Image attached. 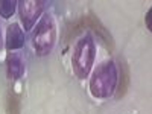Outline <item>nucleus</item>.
Segmentation results:
<instances>
[{"instance_id": "nucleus-1", "label": "nucleus", "mask_w": 152, "mask_h": 114, "mask_svg": "<svg viewBox=\"0 0 152 114\" xmlns=\"http://www.w3.org/2000/svg\"><path fill=\"white\" fill-rule=\"evenodd\" d=\"M117 81L119 75L116 66H114V61H104L94 69L90 78V93L96 99L111 97L114 90L117 88Z\"/></svg>"}, {"instance_id": "nucleus-2", "label": "nucleus", "mask_w": 152, "mask_h": 114, "mask_svg": "<svg viewBox=\"0 0 152 114\" xmlns=\"http://www.w3.org/2000/svg\"><path fill=\"white\" fill-rule=\"evenodd\" d=\"M96 58V44L90 35L79 38L72 55V70L76 78L87 79Z\"/></svg>"}, {"instance_id": "nucleus-3", "label": "nucleus", "mask_w": 152, "mask_h": 114, "mask_svg": "<svg viewBox=\"0 0 152 114\" xmlns=\"http://www.w3.org/2000/svg\"><path fill=\"white\" fill-rule=\"evenodd\" d=\"M56 43V23L52 15H43L40 23L37 24V29L34 32L32 44L35 49V53L38 56H44L52 52Z\"/></svg>"}, {"instance_id": "nucleus-4", "label": "nucleus", "mask_w": 152, "mask_h": 114, "mask_svg": "<svg viewBox=\"0 0 152 114\" xmlns=\"http://www.w3.org/2000/svg\"><path fill=\"white\" fill-rule=\"evenodd\" d=\"M43 9H44V2H35V0L26 2V0H21L18 3V12H20V20L23 23L24 29L31 31L34 28V24L40 18Z\"/></svg>"}, {"instance_id": "nucleus-5", "label": "nucleus", "mask_w": 152, "mask_h": 114, "mask_svg": "<svg viewBox=\"0 0 152 114\" xmlns=\"http://www.w3.org/2000/svg\"><path fill=\"white\" fill-rule=\"evenodd\" d=\"M24 44V32L18 23H11L6 29V41L5 46L8 50H18Z\"/></svg>"}, {"instance_id": "nucleus-6", "label": "nucleus", "mask_w": 152, "mask_h": 114, "mask_svg": "<svg viewBox=\"0 0 152 114\" xmlns=\"http://www.w3.org/2000/svg\"><path fill=\"white\" fill-rule=\"evenodd\" d=\"M82 20H84V26L88 28V29H93V31H94V32H96V34L105 41V44H107L108 49H113V47H114V43H113L111 35L108 34V31L102 26V24L99 23V20H97L93 14H88V15L84 17Z\"/></svg>"}, {"instance_id": "nucleus-7", "label": "nucleus", "mask_w": 152, "mask_h": 114, "mask_svg": "<svg viewBox=\"0 0 152 114\" xmlns=\"http://www.w3.org/2000/svg\"><path fill=\"white\" fill-rule=\"evenodd\" d=\"M6 72H8L9 79H12V81L20 79L23 76V73H24L23 59L18 55H14V53L9 55L8 59H6Z\"/></svg>"}, {"instance_id": "nucleus-8", "label": "nucleus", "mask_w": 152, "mask_h": 114, "mask_svg": "<svg viewBox=\"0 0 152 114\" xmlns=\"http://www.w3.org/2000/svg\"><path fill=\"white\" fill-rule=\"evenodd\" d=\"M15 2H11V0H6V2H0V15L3 18H9L14 15L15 12Z\"/></svg>"}, {"instance_id": "nucleus-9", "label": "nucleus", "mask_w": 152, "mask_h": 114, "mask_svg": "<svg viewBox=\"0 0 152 114\" xmlns=\"http://www.w3.org/2000/svg\"><path fill=\"white\" fill-rule=\"evenodd\" d=\"M128 79H129V76H128V72H126V66L123 64L122 66V72H120V84H119L117 97H122L126 93V90H128Z\"/></svg>"}, {"instance_id": "nucleus-10", "label": "nucleus", "mask_w": 152, "mask_h": 114, "mask_svg": "<svg viewBox=\"0 0 152 114\" xmlns=\"http://www.w3.org/2000/svg\"><path fill=\"white\" fill-rule=\"evenodd\" d=\"M8 110H9V114H18V100L14 93H11L8 97Z\"/></svg>"}, {"instance_id": "nucleus-11", "label": "nucleus", "mask_w": 152, "mask_h": 114, "mask_svg": "<svg viewBox=\"0 0 152 114\" xmlns=\"http://www.w3.org/2000/svg\"><path fill=\"white\" fill-rule=\"evenodd\" d=\"M145 21H146V26H148V29L152 32V6H151V8H149V11H148Z\"/></svg>"}, {"instance_id": "nucleus-12", "label": "nucleus", "mask_w": 152, "mask_h": 114, "mask_svg": "<svg viewBox=\"0 0 152 114\" xmlns=\"http://www.w3.org/2000/svg\"><path fill=\"white\" fill-rule=\"evenodd\" d=\"M3 47V37H2V28H0V50Z\"/></svg>"}]
</instances>
